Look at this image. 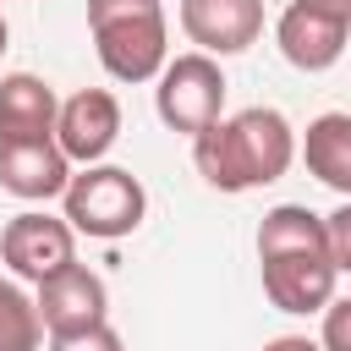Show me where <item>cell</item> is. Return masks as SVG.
I'll return each mask as SVG.
<instances>
[{"mask_svg":"<svg viewBox=\"0 0 351 351\" xmlns=\"http://www.w3.org/2000/svg\"><path fill=\"white\" fill-rule=\"evenodd\" d=\"M0 258H5L11 274H22V280L38 285V280H49L55 269L77 263V230H71L66 219H55V214L27 208V214L5 219V230H0Z\"/></svg>","mask_w":351,"mask_h":351,"instance_id":"cell-7","label":"cell"},{"mask_svg":"<svg viewBox=\"0 0 351 351\" xmlns=\"http://www.w3.org/2000/svg\"><path fill=\"white\" fill-rule=\"evenodd\" d=\"M121 137V104L104 88H82L66 104H55V148L77 165H93Z\"/></svg>","mask_w":351,"mask_h":351,"instance_id":"cell-9","label":"cell"},{"mask_svg":"<svg viewBox=\"0 0 351 351\" xmlns=\"http://www.w3.org/2000/svg\"><path fill=\"white\" fill-rule=\"evenodd\" d=\"M71 181V159L55 148V137H38V143H0V186L11 197H60Z\"/></svg>","mask_w":351,"mask_h":351,"instance_id":"cell-11","label":"cell"},{"mask_svg":"<svg viewBox=\"0 0 351 351\" xmlns=\"http://www.w3.org/2000/svg\"><path fill=\"white\" fill-rule=\"evenodd\" d=\"M181 27L203 55H241L263 33V0H181Z\"/></svg>","mask_w":351,"mask_h":351,"instance_id":"cell-10","label":"cell"},{"mask_svg":"<svg viewBox=\"0 0 351 351\" xmlns=\"http://www.w3.org/2000/svg\"><path fill=\"white\" fill-rule=\"evenodd\" d=\"M324 247L335 258V269H351V203H340L335 214H324Z\"/></svg>","mask_w":351,"mask_h":351,"instance_id":"cell-15","label":"cell"},{"mask_svg":"<svg viewBox=\"0 0 351 351\" xmlns=\"http://www.w3.org/2000/svg\"><path fill=\"white\" fill-rule=\"evenodd\" d=\"M66 225L82 230V236H99V241H115V236H132L148 214V192L132 170L121 165H88L82 176L66 181Z\"/></svg>","mask_w":351,"mask_h":351,"instance_id":"cell-4","label":"cell"},{"mask_svg":"<svg viewBox=\"0 0 351 351\" xmlns=\"http://www.w3.org/2000/svg\"><path fill=\"white\" fill-rule=\"evenodd\" d=\"M49 351H126V346L110 324H99V329H82V335H55Z\"/></svg>","mask_w":351,"mask_h":351,"instance_id":"cell-16","label":"cell"},{"mask_svg":"<svg viewBox=\"0 0 351 351\" xmlns=\"http://www.w3.org/2000/svg\"><path fill=\"white\" fill-rule=\"evenodd\" d=\"M258 263H263V296L280 313H324L335 296V258L324 247V214L302 203H280L258 225Z\"/></svg>","mask_w":351,"mask_h":351,"instance_id":"cell-1","label":"cell"},{"mask_svg":"<svg viewBox=\"0 0 351 351\" xmlns=\"http://www.w3.org/2000/svg\"><path fill=\"white\" fill-rule=\"evenodd\" d=\"M263 351H318V340H307V335H280V340H269Z\"/></svg>","mask_w":351,"mask_h":351,"instance_id":"cell-18","label":"cell"},{"mask_svg":"<svg viewBox=\"0 0 351 351\" xmlns=\"http://www.w3.org/2000/svg\"><path fill=\"white\" fill-rule=\"evenodd\" d=\"M346 33H351V0H291L274 44L296 71H329L346 55Z\"/></svg>","mask_w":351,"mask_h":351,"instance_id":"cell-6","label":"cell"},{"mask_svg":"<svg viewBox=\"0 0 351 351\" xmlns=\"http://www.w3.org/2000/svg\"><path fill=\"white\" fill-rule=\"evenodd\" d=\"M302 154H307V170H313L324 186L351 192V115L329 110V115L307 121V143H302Z\"/></svg>","mask_w":351,"mask_h":351,"instance_id":"cell-13","label":"cell"},{"mask_svg":"<svg viewBox=\"0 0 351 351\" xmlns=\"http://www.w3.org/2000/svg\"><path fill=\"white\" fill-rule=\"evenodd\" d=\"M0 55H5V16H0Z\"/></svg>","mask_w":351,"mask_h":351,"instance_id":"cell-19","label":"cell"},{"mask_svg":"<svg viewBox=\"0 0 351 351\" xmlns=\"http://www.w3.org/2000/svg\"><path fill=\"white\" fill-rule=\"evenodd\" d=\"M38 329L55 335H82V329H99L104 313H110V296H104V280L82 263H66L55 269L49 280H38Z\"/></svg>","mask_w":351,"mask_h":351,"instance_id":"cell-8","label":"cell"},{"mask_svg":"<svg viewBox=\"0 0 351 351\" xmlns=\"http://www.w3.org/2000/svg\"><path fill=\"white\" fill-rule=\"evenodd\" d=\"M55 137V93L33 71L0 77V143H38Z\"/></svg>","mask_w":351,"mask_h":351,"instance_id":"cell-12","label":"cell"},{"mask_svg":"<svg viewBox=\"0 0 351 351\" xmlns=\"http://www.w3.org/2000/svg\"><path fill=\"white\" fill-rule=\"evenodd\" d=\"M159 121L170 132H203L208 121H219V104H225V71L214 66V55H176L159 66Z\"/></svg>","mask_w":351,"mask_h":351,"instance_id":"cell-5","label":"cell"},{"mask_svg":"<svg viewBox=\"0 0 351 351\" xmlns=\"http://www.w3.org/2000/svg\"><path fill=\"white\" fill-rule=\"evenodd\" d=\"M346 307H351V302H335V296L324 302L329 324H324V346H318V351H351V346H346Z\"/></svg>","mask_w":351,"mask_h":351,"instance_id":"cell-17","label":"cell"},{"mask_svg":"<svg viewBox=\"0 0 351 351\" xmlns=\"http://www.w3.org/2000/svg\"><path fill=\"white\" fill-rule=\"evenodd\" d=\"M0 351H38V307L0 280Z\"/></svg>","mask_w":351,"mask_h":351,"instance_id":"cell-14","label":"cell"},{"mask_svg":"<svg viewBox=\"0 0 351 351\" xmlns=\"http://www.w3.org/2000/svg\"><path fill=\"white\" fill-rule=\"evenodd\" d=\"M192 159L208 186L252 192V186H269L291 170L296 137L280 110L252 104V110H236L230 121H208L203 132H192Z\"/></svg>","mask_w":351,"mask_h":351,"instance_id":"cell-2","label":"cell"},{"mask_svg":"<svg viewBox=\"0 0 351 351\" xmlns=\"http://www.w3.org/2000/svg\"><path fill=\"white\" fill-rule=\"evenodd\" d=\"M88 27L115 82H148L165 66V5L159 0H88Z\"/></svg>","mask_w":351,"mask_h":351,"instance_id":"cell-3","label":"cell"}]
</instances>
